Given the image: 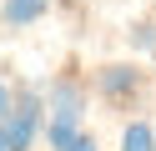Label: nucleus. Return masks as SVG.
<instances>
[{
  "instance_id": "nucleus-1",
  "label": "nucleus",
  "mask_w": 156,
  "mask_h": 151,
  "mask_svg": "<svg viewBox=\"0 0 156 151\" xmlns=\"http://www.w3.org/2000/svg\"><path fill=\"white\" fill-rule=\"evenodd\" d=\"M0 126H5L10 151H30V146H35V136L45 131V101L35 96V91H25V96L10 106V116L0 121Z\"/></svg>"
},
{
  "instance_id": "nucleus-2",
  "label": "nucleus",
  "mask_w": 156,
  "mask_h": 151,
  "mask_svg": "<svg viewBox=\"0 0 156 151\" xmlns=\"http://www.w3.org/2000/svg\"><path fill=\"white\" fill-rule=\"evenodd\" d=\"M45 10H51V0H5V5H0V20L10 30H20V25H35Z\"/></svg>"
},
{
  "instance_id": "nucleus-3",
  "label": "nucleus",
  "mask_w": 156,
  "mask_h": 151,
  "mask_svg": "<svg viewBox=\"0 0 156 151\" xmlns=\"http://www.w3.org/2000/svg\"><path fill=\"white\" fill-rule=\"evenodd\" d=\"M45 136H51V146H55V151H66L76 136H81V111H51Z\"/></svg>"
},
{
  "instance_id": "nucleus-4",
  "label": "nucleus",
  "mask_w": 156,
  "mask_h": 151,
  "mask_svg": "<svg viewBox=\"0 0 156 151\" xmlns=\"http://www.w3.org/2000/svg\"><path fill=\"white\" fill-rule=\"evenodd\" d=\"M121 151H156V126L151 121H131L121 131Z\"/></svg>"
},
{
  "instance_id": "nucleus-5",
  "label": "nucleus",
  "mask_w": 156,
  "mask_h": 151,
  "mask_svg": "<svg viewBox=\"0 0 156 151\" xmlns=\"http://www.w3.org/2000/svg\"><path fill=\"white\" fill-rule=\"evenodd\" d=\"M101 91H106V96H126V91H136V70H131V66H111V70L101 76Z\"/></svg>"
},
{
  "instance_id": "nucleus-6",
  "label": "nucleus",
  "mask_w": 156,
  "mask_h": 151,
  "mask_svg": "<svg viewBox=\"0 0 156 151\" xmlns=\"http://www.w3.org/2000/svg\"><path fill=\"white\" fill-rule=\"evenodd\" d=\"M51 111H81V91L71 81H55L51 86Z\"/></svg>"
},
{
  "instance_id": "nucleus-7",
  "label": "nucleus",
  "mask_w": 156,
  "mask_h": 151,
  "mask_svg": "<svg viewBox=\"0 0 156 151\" xmlns=\"http://www.w3.org/2000/svg\"><path fill=\"white\" fill-rule=\"evenodd\" d=\"M10 106H15V91H10V86H5V81H0V121L10 116Z\"/></svg>"
},
{
  "instance_id": "nucleus-8",
  "label": "nucleus",
  "mask_w": 156,
  "mask_h": 151,
  "mask_svg": "<svg viewBox=\"0 0 156 151\" xmlns=\"http://www.w3.org/2000/svg\"><path fill=\"white\" fill-rule=\"evenodd\" d=\"M66 151H96V141H91V136H86V131H81V136H76V141H71V146H66Z\"/></svg>"
},
{
  "instance_id": "nucleus-9",
  "label": "nucleus",
  "mask_w": 156,
  "mask_h": 151,
  "mask_svg": "<svg viewBox=\"0 0 156 151\" xmlns=\"http://www.w3.org/2000/svg\"><path fill=\"white\" fill-rule=\"evenodd\" d=\"M0 151H10V141H5V126H0Z\"/></svg>"
},
{
  "instance_id": "nucleus-10",
  "label": "nucleus",
  "mask_w": 156,
  "mask_h": 151,
  "mask_svg": "<svg viewBox=\"0 0 156 151\" xmlns=\"http://www.w3.org/2000/svg\"><path fill=\"white\" fill-rule=\"evenodd\" d=\"M151 56H156V45H151Z\"/></svg>"
}]
</instances>
